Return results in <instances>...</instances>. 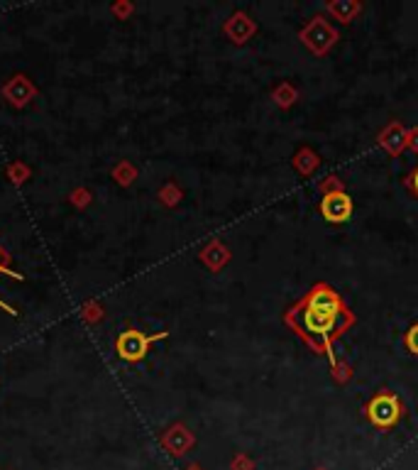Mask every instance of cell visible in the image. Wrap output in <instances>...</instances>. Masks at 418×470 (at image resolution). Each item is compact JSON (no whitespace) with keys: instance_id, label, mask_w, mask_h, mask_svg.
Returning <instances> with one entry per match:
<instances>
[{"instance_id":"1","label":"cell","mask_w":418,"mask_h":470,"mask_svg":"<svg viewBox=\"0 0 418 470\" xmlns=\"http://www.w3.org/2000/svg\"><path fill=\"white\" fill-rule=\"evenodd\" d=\"M286 326L306 340V345L318 355H325L338 365L333 355V340H338L355 323V314L345 307L343 297L330 284L318 282L284 314Z\"/></svg>"},{"instance_id":"2","label":"cell","mask_w":418,"mask_h":470,"mask_svg":"<svg viewBox=\"0 0 418 470\" xmlns=\"http://www.w3.org/2000/svg\"><path fill=\"white\" fill-rule=\"evenodd\" d=\"M365 414L372 421V426L376 428H389L394 426L396 421L404 414V407H401V400L396 395H391L389 390H381L379 395H374L365 407Z\"/></svg>"},{"instance_id":"3","label":"cell","mask_w":418,"mask_h":470,"mask_svg":"<svg viewBox=\"0 0 418 470\" xmlns=\"http://www.w3.org/2000/svg\"><path fill=\"white\" fill-rule=\"evenodd\" d=\"M167 330L164 333H154V335H144L139 333V330H122L120 335H118L115 340V348H118V355H120L125 363H139V360L144 358V355L149 353V345L154 343V340H162L167 338Z\"/></svg>"},{"instance_id":"4","label":"cell","mask_w":418,"mask_h":470,"mask_svg":"<svg viewBox=\"0 0 418 470\" xmlns=\"http://www.w3.org/2000/svg\"><path fill=\"white\" fill-rule=\"evenodd\" d=\"M318 209H321V216L328 223H345L353 216V199L343 189L328 191V194H323Z\"/></svg>"},{"instance_id":"5","label":"cell","mask_w":418,"mask_h":470,"mask_svg":"<svg viewBox=\"0 0 418 470\" xmlns=\"http://www.w3.org/2000/svg\"><path fill=\"white\" fill-rule=\"evenodd\" d=\"M404 345H406V350H409L411 355H418V323H414V326L406 330Z\"/></svg>"},{"instance_id":"6","label":"cell","mask_w":418,"mask_h":470,"mask_svg":"<svg viewBox=\"0 0 418 470\" xmlns=\"http://www.w3.org/2000/svg\"><path fill=\"white\" fill-rule=\"evenodd\" d=\"M404 184H406V187L411 189V194H414L416 199H418V164H416L414 169H411V174H409V177L404 179Z\"/></svg>"}]
</instances>
